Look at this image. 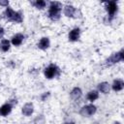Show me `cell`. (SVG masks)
Segmentation results:
<instances>
[{
  "label": "cell",
  "instance_id": "cell-1",
  "mask_svg": "<svg viewBox=\"0 0 124 124\" xmlns=\"http://www.w3.org/2000/svg\"><path fill=\"white\" fill-rule=\"evenodd\" d=\"M61 11H62V3L57 1H51L48 6L47 11V16L52 21H56L61 16Z\"/></svg>",
  "mask_w": 124,
  "mask_h": 124
},
{
  "label": "cell",
  "instance_id": "cell-2",
  "mask_svg": "<svg viewBox=\"0 0 124 124\" xmlns=\"http://www.w3.org/2000/svg\"><path fill=\"white\" fill-rule=\"evenodd\" d=\"M123 60H124V50L123 49H120L119 51L114 52L110 56H108L107 58V60H106V64L108 66H111V65H114L116 63H119V62H121Z\"/></svg>",
  "mask_w": 124,
  "mask_h": 124
},
{
  "label": "cell",
  "instance_id": "cell-3",
  "mask_svg": "<svg viewBox=\"0 0 124 124\" xmlns=\"http://www.w3.org/2000/svg\"><path fill=\"white\" fill-rule=\"evenodd\" d=\"M59 74H60V69L55 64H49L44 70V75L47 79L54 78L55 77H58Z\"/></svg>",
  "mask_w": 124,
  "mask_h": 124
},
{
  "label": "cell",
  "instance_id": "cell-4",
  "mask_svg": "<svg viewBox=\"0 0 124 124\" xmlns=\"http://www.w3.org/2000/svg\"><path fill=\"white\" fill-rule=\"evenodd\" d=\"M97 111V107L93 104H89V105H85L83 106L80 110H79V114L83 117H90L92 115H94Z\"/></svg>",
  "mask_w": 124,
  "mask_h": 124
},
{
  "label": "cell",
  "instance_id": "cell-5",
  "mask_svg": "<svg viewBox=\"0 0 124 124\" xmlns=\"http://www.w3.org/2000/svg\"><path fill=\"white\" fill-rule=\"evenodd\" d=\"M106 11L108 13V16L109 18L113 17L114 15L117 13L118 11V5L115 1H109L106 3Z\"/></svg>",
  "mask_w": 124,
  "mask_h": 124
},
{
  "label": "cell",
  "instance_id": "cell-6",
  "mask_svg": "<svg viewBox=\"0 0 124 124\" xmlns=\"http://www.w3.org/2000/svg\"><path fill=\"white\" fill-rule=\"evenodd\" d=\"M79 37H80V29L78 27L73 28L68 34V39L70 42H77L78 41Z\"/></svg>",
  "mask_w": 124,
  "mask_h": 124
},
{
  "label": "cell",
  "instance_id": "cell-7",
  "mask_svg": "<svg viewBox=\"0 0 124 124\" xmlns=\"http://www.w3.org/2000/svg\"><path fill=\"white\" fill-rule=\"evenodd\" d=\"M63 14L67 17H75L77 14V9L73 5H66L63 8Z\"/></svg>",
  "mask_w": 124,
  "mask_h": 124
},
{
  "label": "cell",
  "instance_id": "cell-8",
  "mask_svg": "<svg viewBox=\"0 0 124 124\" xmlns=\"http://www.w3.org/2000/svg\"><path fill=\"white\" fill-rule=\"evenodd\" d=\"M33 112H34V105L32 103H26V104H24V106L21 108V113L24 116L28 117V116H31L33 114Z\"/></svg>",
  "mask_w": 124,
  "mask_h": 124
},
{
  "label": "cell",
  "instance_id": "cell-9",
  "mask_svg": "<svg viewBox=\"0 0 124 124\" xmlns=\"http://www.w3.org/2000/svg\"><path fill=\"white\" fill-rule=\"evenodd\" d=\"M23 40H24V35L21 34V33H16V34H15V35L12 37V39H11V44H12L13 46H19L22 44Z\"/></svg>",
  "mask_w": 124,
  "mask_h": 124
},
{
  "label": "cell",
  "instance_id": "cell-10",
  "mask_svg": "<svg viewBox=\"0 0 124 124\" xmlns=\"http://www.w3.org/2000/svg\"><path fill=\"white\" fill-rule=\"evenodd\" d=\"M49 46H50V41H49V39H48L47 37H43V38H41L40 41H39L38 44H37L38 48H40V49H42V50L47 49V48L49 47Z\"/></svg>",
  "mask_w": 124,
  "mask_h": 124
},
{
  "label": "cell",
  "instance_id": "cell-11",
  "mask_svg": "<svg viewBox=\"0 0 124 124\" xmlns=\"http://www.w3.org/2000/svg\"><path fill=\"white\" fill-rule=\"evenodd\" d=\"M13 109V105L11 103H6V104H3L1 107H0V115L1 116H7L11 113Z\"/></svg>",
  "mask_w": 124,
  "mask_h": 124
},
{
  "label": "cell",
  "instance_id": "cell-12",
  "mask_svg": "<svg viewBox=\"0 0 124 124\" xmlns=\"http://www.w3.org/2000/svg\"><path fill=\"white\" fill-rule=\"evenodd\" d=\"M110 87H111V89L113 91L119 92V91H121L124 88V81L121 78H116V79L113 80V82L110 85Z\"/></svg>",
  "mask_w": 124,
  "mask_h": 124
},
{
  "label": "cell",
  "instance_id": "cell-13",
  "mask_svg": "<svg viewBox=\"0 0 124 124\" xmlns=\"http://www.w3.org/2000/svg\"><path fill=\"white\" fill-rule=\"evenodd\" d=\"M109 90H110V84L107 81H103V82H100L98 84V91L103 93V94H108L109 93Z\"/></svg>",
  "mask_w": 124,
  "mask_h": 124
},
{
  "label": "cell",
  "instance_id": "cell-14",
  "mask_svg": "<svg viewBox=\"0 0 124 124\" xmlns=\"http://www.w3.org/2000/svg\"><path fill=\"white\" fill-rule=\"evenodd\" d=\"M81 95H82V91H81V89H80L79 87H78V86L74 87V88L71 90V92H70V96H71V98H72L73 100H78V99H79V98L81 97Z\"/></svg>",
  "mask_w": 124,
  "mask_h": 124
},
{
  "label": "cell",
  "instance_id": "cell-15",
  "mask_svg": "<svg viewBox=\"0 0 124 124\" xmlns=\"http://www.w3.org/2000/svg\"><path fill=\"white\" fill-rule=\"evenodd\" d=\"M86 98H87V100H88L89 102H91V103L95 102V101L99 98V91H98V90H90V91L87 93Z\"/></svg>",
  "mask_w": 124,
  "mask_h": 124
},
{
  "label": "cell",
  "instance_id": "cell-16",
  "mask_svg": "<svg viewBox=\"0 0 124 124\" xmlns=\"http://www.w3.org/2000/svg\"><path fill=\"white\" fill-rule=\"evenodd\" d=\"M11 48V42L7 39H3L0 42V49L3 52H7L8 50H10Z\"/></svg>",
  "mask_w": 124,
  "mask_h": 124
},
{
  "label": "cell",
  "instance_id": "cell-17",
  "mask_svg": "<svg viewBox=\"0 0 124 124\" xmlns=\"http://www.w3.org/2000/svg\"><path fill=\"white\" fill-rule=\"evenodd\" d=\"M23 20V15L21 12L19 11H16L13 18L11 19V22H15V23H21Z\"/></svg>",
  "mask_w": 124,
  "mask_h": 124
},
{
  "label": "cell",
  "instance_id": "cell-18",
  "mask_svg": "<svg viewBox=\"0 0 124 124\" xmlns=\"http://www.w3.org/2000/svg\"><path fill=\"white\" fill-rule=\"evenodd\" d=\"M15 13H16V11H15L14 9H12L11 7H7V8L5 9V12H4V16H5V18H6L8 21H11V19L13 18Z\"/></svg>",
  "mask_w": 124,
  "mask_h": 124
},
{
  "label": "cell",
  "instance_id": "cell-19",
  "mask_svg": "<svg viewBox=\"0 0 124 124\" xmlns=\"http://www.w3.org/2000/svg\"><path fill=\"white\" fill-rule=\"evenodd\" d=\"M31 5H33V6H34L36 9H38V10H43L44 8H46V2L44 1V0H36V1L31 2Z\"/></svg>",
  "mask_w": 124,
  "mask_h": 124
},
{
  "label": "cell",
  "instance_id": "cell-20",
  "mask_svg": "<svg viewBox=\"0 0 124 124\" xmlns=\"http://www.w3.org/2000/svg\"><path fill=\"white\" fill-rule=\"evenodd\" d=\"M9 1L8 0H0V6H2V7H9Z\"/></svg>",
  "mask_w": 124,
  "mask_h": 124
},
{
  "label": "cell",
  "instance_id": "cell-21",
  "mask_svg": "<svg viewBox=\"0 0 124 124\" xmlns=\"http://www.w3.org/2000/svg\"><path fill=\"white\" fill-rule=\"evenodd\" d=\"M4 34H5V30H4V28H3V27H1V26H0V39H2V38H3Z\"/></svg>",
  "mask_w": 124,
  "mask_h": 124
},
{
  "label": "cell",
  "instance_id": "cell-22",
  "mask_svg": "<svg viewBox=\"0 0 124 124\" xmlns=\"http://www.w3.org/2000/svg\"><path fill=\"white\" fill-rule=\"evenodd\" d=\"M47 96H49V92H46V93L42 96V101H46V98H47Z\"/></svg>",
  "mask_w": 124,
  "mask_h": 124
},
{
  "label": "cell",
  "instance_id": "cell-23",
  "mask_svg": "<svg viewBox=\"0 0 124 124\" xmlns=\"http://www.w3.org/2000/svg\"><path fill=\"white\" fill-rule=\"evenodd\" d=\"M64 124H74V123H72V122H67V123H64Z\"/></svg>",
  "mask_w": 124,
  "mask_h": 124
}]
</instances>
